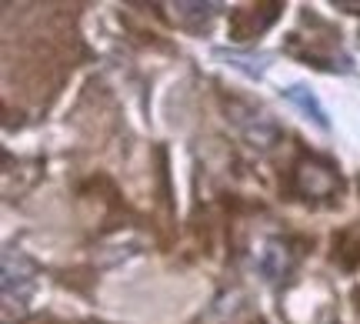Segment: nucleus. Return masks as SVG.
Masks as SVG:
<instances>
[{"label": "nucleus", "instance_id": "nucleus-3", "mask_svg": "<svg viewBox=\"0 0 360 324\" xmlns=\"http://www.w3.org/2000/svg\"><path fill=\"white\" fill-rule=\"evenodd\" d=\"M297 191L304 197H330L334 191H340V177L327 161L304 157L297 164Z\"/></svg>", "mask_w": 360, "mask_h": 324}, {"label": "nucleus", "instance_id": "nucleus-2", "mask_svg": "<svg viewBox=\"0 0 360 324\" xmlns=\"http://www.w3.org/2000/svg\"><path fill=\"white\" fill-rule=\"evenodd\" d=\"M297 258H300V251L290 237H264L254 251V271L274 285V281H281L294 271Z\"/></svg>", "mask_w": 360, "mask_h": 324}, {"label": "nucleus", "instance_id": "nucleus-6", "mask_svg": "<svg viewBox=\"0 0 360 324\" xmlns=\"http://www.w3.org/2000/svg\"><path fill=\"white\" fill-rule=\"evenodd\" d=\"M214 13H217V4H177V7H174L177 24L191 27V30H204Z\"/></svg>", "mask_w": 360, "mask_h": 324}, {"label": "nucleus", "instance_id": "nucleus-7", "mask_svg": "<svg viewBox=\"0 0 360 324\" xmlns=\"http://www.w3.org/2000/svg\"><path fill=\"white\" fill-rule=\"evenodd\" d=\"M217 57H224V61L231 67H237V70H244L247 77H264V70L254 67V57H240V54H227V51H220Z\"/></svg>", "mask_w": 360, "mask_h": 324}, {"label": "nucleus", "instance_id": "nucleus-5", "mask_svg": "<svg viewBox=\"0 0 360 324\" xmlns=\"http://www.w3.org/2000/svg\"><path fill=\"white\" fill-rule=\"evenodd\" d=\"M283 101H290V104L300 111V114L307 117V120H314L321 130H330V120H327V111H323V104L317 101V94L310 91L307 84H290V87H283Z\"/></svg>", "mask_w": 360, "mask_h": 324}, {"label": "nucleus", "instance_id": "nucleus-1", "mask_svg": "<svg viewBox=\"0 0 360 324\" xmlns=\"http://www.w3.org/2000/svg\"><path fill=\"white\" fill-rule=\"evenodd\" d=\"M37 268L34 261L20 254V251H7L4 254V301L7 308H20L24 311L27 301L37 291Z\"/></svg>", "mask_w": 360, "mask_h": 324}, {"label": "nucleus", "instance_id": "nucleus-8", "mask_svg": "<svg viewBox=\"0 0 360 324\" xmlns=\"http://www.w3.org/2000/svg\"><path fill=\"white\" fill-rule=\"evenodd\" d=\"M337 7H344V11H350V13H360V4H347V0H340Z\"/></svg>", "mask_w": 360, "mask_h": 324}, {"label": "nucleus", "instance_id": "nucleus-4", "mask_svg": "<svg viewBox=\"0 0 360 324\" xmlns=\"http://www.w3.org/2000/svg\"><path fill=\"white\" fill-rule=\"evenodd\" d=\"M231 117H233V124L240 127L244 141L250 144V147H257V151H270L274 144L281 141V127H277L264 111H250V107H247L244 114H237V111H233Z\"/></svg>", "mask_w": 360, "mask_h": 324}]
</instances>
